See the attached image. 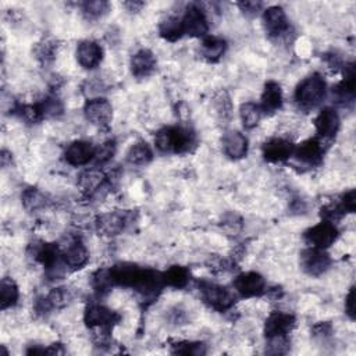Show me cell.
Returning <instances> with one entry per match:
<instances>
[{
  "instance_id": "cell-1",
  "label": "cell",
  "mask_w": 356,
  "mask_h": 356,
  "mask_svg": "<svg viewBox=\"0 0 356 356\" xmlns=\"http://www.w3.org/2000/svg\"><path fill=\"white\" fill-rule=\"evenodd\" d=\"M110 270L115 285L132 288L146 300L154 299L164 286L161 273L152 268L139 267L134 263H120Z\"/></svg>"
},
{
  "instance_id": "cell-2",
  "label": "cell",
  "mask_w": 356,
  "mask_h": 356,
  "mask_svg": "<svg viewBox=\"0 0 356 356\" xmlns=\"http://www.w3.org/2000/svg\"><path fill=\"white\" fill-rule=\"evenodd\" d=\"M154 143L163 153H186L196 146V135L186 127H165L156 134Z\"/></svg>"
},
{
  "instance_id": "cell-3",
  "label": "cell",
  "mask_w": 356,
  "mask_h": 356,
  "mask_svg": "<svg viewBox=\"0 0 356 356\" xmlns=\"http://www.w3.org/2000/svg\"><path fill=\"white\" fill-rule=\"evenodd\" d=\"M325 96V81L320 74H312L305 78L295 90V100L299 107L310 110L321 103Z\"/></svg>"
},
{
  "instance_id": "cell-4",
  "label": "cell",
  "mask_w": 356,
  "mask_h": 356,
  "mask_svg": "<svg viewBox=\"0 0 356 356\" xmlns=\"http://www.w3.org/2000/svg\"><path fill=\"white\" fill-rule=\"evenodd\" d=\"M199 291L203 302L217 312L228 310L235 303V295L222 285L209 281H200Z\"/></svg>"
},
{
  "instance_id": "cell-5",
  "label": "cell",
  "mask_w": 356,
  "mask_h": 356,
  "mask_svg": "<svg viewBox=\"0 0 356 356\" xmlns=\"http://www.w3.org/2000/svg\"><path fill=\"white\" fill-rule=\"evenodd\" d=\"M331 266V259L324 249L309 246L300 253V267L302 270L312 275L318 277L324 274Z\"/></svg>"
},
{
  "instance_id": "cell-6",
  "label": "cell",
  "mask_w": 356,
  "mask_h": 356,
  "mask_svg": "<svg viewBox=\"0 0 356 356\" xmlns=\"http://www.w3.org/2000/svg\"><path fill=\"white\" fill-rule=\"evenodd\" d=\"M83 114L90 124L99 128H107L113 118V107L107 99L93 97L86 100L83 106Z\"/></svg>"
},
{
  "instance_id": "cell-7",
  "label": "cell",
  "mask_w": 356,
  "mask_h": 356,
  "mask_svg": "<svg viewBox=\"0 0 356 356\" xmlns=\"http://www.w3.org/2000/svg\"><path fill=\"white\" fill-rule=\"evenodd\" d=\"M337 236H338L337 227L334 225V222H330L325 220L306 229L303 234V238L307 242V245L318 249H327L328 246H331L335 242Z\"/></svg>"
},
{
  "instance_id": "cell-8",
  "label": "cell",
  "mask_w": 356,
  "mask_h": 356,
  "mask_svg": "<svg viewBox=\"0 0 356 356\" xmlns=\"http://www.w3.org/2000/svg\"><path fill=\"white\" fill-rule=\"evenodd\" d=\"M85 324L90 328H113L114 324L120 321V314H117L114 310L106 307L100 303H90L85 309L83 314Z\"/></svg>"
},
{
  "instance_id": "cell-9",
  "label": "cell",
  "mask_w": 356,
  "mask_h": 356,
  "mask_svg": "<svg viewBox=\"0 0 356 356\" xmlns=\"http://www.w3.org/2000/svg\"><path fill=\"white\" fill-rule=\"evenodd\" d=\"M184 33L189 36H204L209 29L206 13L199 4H189L181 17Z\"/></svg>"
},
{
  "instance_id": "cell-10",
  "label": "cell",
  "mask_w": 356,
  "mask_h": 356,
  "mask_svg": "<svg viewBox=\"0 0 356 356\" xmlns=\"http://www.w3.org/2000/svg\"><path fill=\"white\" fill-rule=\"evenodd\" d=\"M235 291L243 298L260 296L266 292L264 277L256 271H248L239 274L234 281Z\"/></svg>"
},
{
  "instance_id": "cell-11",
  "label": "cell",
  "mask_w": 356,
  "mask_h": 356,
  "mask_svg": "<svg viewBox=\"0 0 356 356\" xmlns=\"http://www.w3.org/2000/svg\"><path fill=\"white\" fill-rule=\"evenodd\" d=\"M263 25L270 38H281L289 31V21L282 7L271 6L263 13Z\"/></svg>"
},
{
  "instance_id": "cell-12",
  "label": "cell",
  "mask_w": 356,
  "mask_h": 356,
  "mask_svg": "<svg viewBox=\"0 0 356 356\" xmlns=\"http://www.w3.org/2000/svg\"><path fill=\"white\" fill-rule=\"evenodd\" d=\"M128 221H129V216L127 213L111 211V213H104L97 216L95 225L100 235L114 236L121 234L125 229Z\"/></svg>"
},
{
  "instance_id": "cell-13",
  "label": "cell",
  "mask_w": 356,
  "mask_h": 356,
  "mask_svg": "<svg viewBox=\"0 0 356 356\" xmlns=\"http://www.w3.org/2000/svg\"><path fill=\"white\" fill-rule=\"evenodd\" d=\"M295 146L291 140L284 138H271L267 142H264L261 152L264 160L270 163H281L288 160L293 154Z\"/></svg>"
},
{
  "instance_id": "cell-14",
  "label": "cell",
  "mask_w": 356,
  "mask_h": 356,
  "mask_svg": "<svg viewBox=\"0 0 356 356\" xmlns=\"http://www.w3.org/2000/svg\"><path fill=\"white\" fill-rule=\"evenodd\" d=\"M96 147L88 140H74L64 150V159L74 167L85 165L95 157Z\"/></svg>"
},
{
  "instance_id": "cell-15",
  "label": "cell",
  "mask_w": 356,
  "mask_h": 356,
  "mask_svg": "<svg viewBox=\"0 0 356 356\" xmlns=\"http://www.w3.org/2000/svg\"><path fill=\"white\" fill-rule=\"evenodd\" d=\"M295 316L284 312H273L264 323V334L267 338L288 335L295 327Z\"/></svg>"
},
{
  "instance_id": "cell-16",
  "label": "cell",
  "mask_w": 356,
  "mask_h": 356,
  "mask_svg": "<svg viewBox=\"0 0 356 356\" xmlns=\"http://www.w3.org/2000/svg\"><path fill=\"white\" fill-rule=\"evenodd\" d=\"M29 254L36 261H39L47 271H54L58 266V257L61 256L57 245L54 243H44V242H35L29 246Z\"/></svg>"
},
{
  "instance_id": "cell-17",
  "label": "cell",
  "mask_w": 356,
  "mask_h": 356,
  "mask_svg": "<svg viewBox=\"0 0 356 356\" xmlns=\"http://www.w3.org/2000/svg\"><path fill=\"white\" fill-rule=\"evenodd\" d=\"M293 154L296 159L307 165H317L323 160L324 154V147L320 139L317 138H310L300 145H298L293 150Z\"/></svg>"
},
{
  "instance_id": "cell-18",
  "label": "cell",
  "mask_w": 356,
  "mask_h": 356,
  "mask_svg": "<svg viewBox=\"0 0 356 356\" xmlns=\"http://www.w3.org/2000/svg\"><path fill=\"white\" fill-rule=\"evenodd\" d=\"M314 127L320 138L328 139L335 136L339 129V117L332 107H324L314 118Z\"/></svg>"
},
{
  "instance_id": "cell-19",
  "label": "cell",
  "mask_w": 356,
  "mask_h": 356,
  "mask_svg": "<svg viewBox=\"0 0 356 356\" xmlns=\"http://www.w3.org/2000/svg\"><path fill=\"white\" fill-rule=\"evenodd\" d=\"M221 145L224 153L232 160H239L248 153V139L238 131L225 132L221 139Z\"/></svg>"
},
{
  "instance_id": "cell-20",
  "label": "cell",
  "mask_w": 356,
  "mask_h": 356,
  "mask_svg": "<svg viewBox=\"0 0 356 356\" xmlns=\"http://www.w3.org/2000/svg\"><path fill=\"white\" fill-rule=\"evenodd\" d=\"M78 185L81 188V191L86 195H95L97 192H100V189H106L110 188L107 175H104L100 170L97 168H90V170H85L79 178H78Z\"/></svg>"
},
{
  "instance_id": "cell-21",
  "label": "cell",
  "mask_w": 356,
  "mask_h": 356,
  "mask_svg": "<svg viewBox=\"0 0 356 356\" xmlns=\"http://www.w3.org/2000/svg\"><path fill=\"white\" fill-rule=\"evenodd\" d=\"M156 64L154 54L147 49L138 50L129 61L131 72L136 78H147L156 70Z\"/></svg>"
},
{
  "instance_id": "cell-22",
  "label": "cell",
  "mask_w": 356,
  "mask_h": 356,
  "mask_svg": "<svg viewBox=\"0 0 356 356\" xmlns=\"http://www.w3.org/2000/svg\"><path fill=\"white\" fill-rule=\"evenodd\" d=\"M102 57H103V50L96 42L93 40L79 42L76 47V60L83 68L92 70L97 67L102 61Z\"/></svg>"
},
{
  "instance_id": "cell-23",
  "label": "cell",
  "mask_w": 356,
  "mask_h": 356,
  "mask_svg": "<svg viewBox=\"0 0 356 356\" xmlns=\"http://www.w3.org/2000/svg\"><path fill=\"white\" fill-rule=\"evenodd\" d=\"M61 259L67 267L72 270H78L88 263L89 253L81 241L74 239L61 252Z\"/></svg>"
},
{
  "instance_id": "cell-24",
  "label": "cell",
  "mask_w": 356,
  "mask_h": 356,
  "mask_svg": "<svg viewBox=\"0 0 356 356\" xmlns=\"http://www.w3.org/2000/svg\"><path fill=\"white\" fill-rule=\"evenodd\" d=\"M281 104H282L281 86L274 81H268L264 85V89H263V93H261V102L259 104L261 111L273 114L281 107Z\"/></svg>"
},
{
  "instance_id": "cell-25",
  "label": "cell",
  "mask_w": 356,
  "mask_h": 356,
  "mask_svg": "<svg viewBox=\"0 0 356 356\" xmlns=\"http://www.w3.org/2000/svg\"><path fill=\"white\" fill-rule=\"evenodd\" d=\"M225 50H227V42L222 38H217V36L204 38L200 46L202 56L210 63L218 61L224 56Z\"/></svg>"
},
{
  "instance_id": "cell-26",
  "label": "cell",
  "mask_w": 356,
  "mask_h": 356,
  "mask_svg": "<svg viewBox=\"0 0 356 356\" xmlns=\"http://www.w3.org/2000/svg\"><path fill=\"white\" fill-rule=\"evenodd\" d=\"M58 44L57 40L53 38H43L40 42H38L33 47V54L36 60L43 65H50L57 54Z\"/></svg>"
},
{
  "instance_id": "cell-27",
  "label": "cell",
  "mask_w": 356,
  "mask_h": 356,
  "mask_svg": "<svg viewBox=\"0 0 356 356\" xmlns=\"http://www.w3.org/2000/svg\"><path fill=\"white\" fill-rule=\"evenodd\" d=\"M161 277H163L164 285L179 289L186 286L191 278V273L184 266H171L168 270L161 273Z\"/></svg>"
},
{
  "instance_id": "cell-28",
  "label": "cell",
  "mask_w": 356,
  "mask_h": 356,
  "mask_svg": "<svg viewBox=\"0 0 356 356\" xmlns=\"http://www.w3.org/2000/svg\"><path fill=\"white\" fill-rule=\"evenodd\" d=\"M152 157L153 152L150 146L143 140L134 143L127 152V161L134 165H145L152 160Z\"/></svg>"
},
{
  "instance_id": "cell-29",
  "label": "cell",
  "mask_w": 356,
  "mask_h": 356,
  "mask_svg": "<svg viewBox=\"0 0 356 356\" xmlns=\"http://www.w3.org/2000/svg\"><path fill=\"white\" fill-rule=\"evenodd\" d=\"M159 32H160L161 38H164L165 40H170V42H175L185 35L184 28H182V21L179 17L165 18L159 25Z\"/></svg>"
},
{
  "instance_id": "cell-30",
  "label": "cell",
  "mask_w": 356,
  "mask_h": 356,
  "mask_svg": "<svg viewBox=\"0 0 356 356\" xmlns=\"http://www.w3.org/2000/svg\"><path fill=\"white\" fill-rule=\"evenodd\" d=\"M261 115H263V111H261L260 106L256 103L248 102V103L241 104V107H239V117H241L242 125L248 129L254 128L260 122Z\"/></svg>"
},
{
  "instance_id": "cell-31",
  "label": "cell",
  "mask_w": 356,
  "mask_h": 356,
  "mask_svg": "<svg viewBox=\"0 0 356 356\" xmlns=\"http://www.w3.org/2000/svg\"><path fill=\"white\" fill-rule=\"evenodd\" d=\"M19 296V291L14 280L11 278H3L0 282V306L1 309L11 307L17 303Z\"/></svg>"
},
{
  "instance_id": "cell-32",
  "label": "cell",
  "mask_w": 356,
  "mask_h": 356,
  "mask_svg": "<svg viewBox=\"0 0 356 356\" xmlns=\"http://www.w3.org/2000/svg\"><path fill=\"white\" fill-rule=\"evenodd\" d=\"M110 8V4L103 0H95V1H85L81 6V11L85 19L88 21H96L102 18L104 14H107Z\"/></svg>"
},
{
  "instance_id": "cell-33",
  "label": "cell",
  "mask_w": 356,
  "mask_h": 356,
  "mask_svg": "<svg viewBox=\"0 0 356 356\" xmlns=\"http://www.w3.org/2000/svg\"><path fill=\"white\" fill-rule=\"evenodd\" d=\"M92 285L97 293H100V295L107 293L113 286H115L113 275H111V270L110 268L97 270L92 277Z\"/></svg>"
},
{
  "instance_id": "cell-34",
  "label": "cell",
  "mask_w": 356,
  "mask_h": 356,
  "mask_svg": "<svg viewBox=\"0 0 356 356\" xmlns=\"http://www.w3.org/2000/svg\"><path fill=\"white\" fill-rule=\"evenodd\" d=\"M213 106H214V110L221 121H228L231 118L232 103L225 90H220L216 93V96L213 99Z\"/></svg>"
},
{
  "instance_id": "cell-35",
  "label": "cell",
  "mask_w": 356,
  "mask_h": 356,
  "mask_svg": "<svg viewBox=\"0 0 356 356\" xmlns=\"http://www.w3.org/2000/svg\"><path fill=\"white\" fill-rule=\"evenodd\" d=\"M22 203L26 210L35 211L46 206V196L36 188H28L22 193Z\"/></svg>"
},
{
  "instance_id": "cell-36",
  "label": "cell",
  "mask_w": 356,
  "mask_h": 356,
  "mask_svg": "<svg viewBox=\"0 0 356 356\" xmlns=\"http://www.w3.org/2000/svg\"><path fill=\"white\" fill-rule=\"evenodd\" d=\"M43 117H58L63 114V103L56 95H47L42 102H39Z\"/></svg>"
},
{
  "instance_id": "cell-37",
  "label": "cell",
  "mask_w": 356,
  "mask_h": 356,
  "mask_svg": "<svg viewBox=\"0 0 356 356\" xmlns=\"http://www.w3.org/2000/svg\"><path fill=\"white\" fill-rule=\"evenodd\" d=\"M172 353L178 355H204L206 353V346L202 342H191V341H181L172 345L171 348Z\"/></svg>"
},
{
  "instance_id": "cell-38",
  "label": "cell",
  "mask_w": 356,
  "mask_h": 356,
  "mask_svg": "<svg viewBox=\"0 0 356 356\" xmlns=\"http://www.w3.org/2000/svg\"><path fill=\"white\" fill-rule=\"evenodd\" d=\"M46 298H47L50 307L57 309V307L65 306L71 300L72 295L68 288H54L50 291V293Z\"/></svg>"
},
{
  "instance_id": "cell-39",
  "label": "cell",
  "mask_w": 356,
  "mask_h": 356,
  "mask_svg": "<svg viewBox=\"0 0 356 356\" xmlns=\"http://www.w3.org/2000/svg\"><path fill=\"white\" fill-rule=\"evenodd\" d=\"M115 153V143L114 140H106L103 142L100 146L96 147L95 150V157H93V161L97 164V165H102V164H106L108 160H111L113 154Z\"/></svg>"
},
{
  "instance_id": "cell-40",
  "label": "cell",
  "mask_w": 356,
  "mask_h": 356,
  "mask_svg": "<svg viewBox=\"0 0 356 356\" xmlns=\"http://www.w3.org/2000/svg\"><path fill=\"white\" fill-rule=\"evenodd\" d=\"M268 343L266 346V352L271 355H282L286 353L289 348V342L286 339V335H278V337H270L267 338Z\"/></svg>"
},
{
  "instance_id": "cell-41",
  "label": "cell",
  "mask_w": 356,
  "mask_h": 356,
  "mask_svg": "<svg viewBox=\"0 0 356 356\" xmlns=\"http://www.w3.org/2000/svg\"><path fill=\"white\" fill-rule=\"evenodd\" d=\"M337 206L339 207V210L346 214V213H353L356 209V192L355 189H350L348 192H345L341 199L337 202Z\"/></svg>"
},
{
  "instance_id": "cell-42",
  "label": "cell",
  "mask_w": 356,
  "mask_h": 356,
  "mask_svg": "<svg viewBox=\"0 0 356 356\" xmlns=\"http://www.w3.org/2000/svg\"><path fill=\"white\" fill-rule=\"evenodd\" d=\"M238 7L246 15H256L261 10L263 3H260V1H241V3H238Z\"/></svg>"
},
{
  "instance_id": "cell-43",
  "label": "cell",
  "mask_w": 356,
  "mask_h": 356,
  "mask_svg": "<svg viewBox=\"0 0 356 356\" xmlns=\"http://www.w3.org/2000/svg\"><path fill=\"white\" fill-rule=\"evenodd\" d=\"M345 313L349 316V318H355V289L350 288L345 298Z\"/></svg>"
},
{
  "instance_id": "cell-44",
  "label": "cell",
  "mask_w": 356,
  "mask_h": 356,
  "mask_svg": "<svg viewBox=\"0 0 356 356\" xmlns=\"http://www.w3.org/2000/svg\"><path fill=\"white\" fill-rule=\"evenodd\" d=\"M314 335H318V337H327L331 334V325L328 323H320L314 327Z\"/></svg>"
},
{
  "instance_id": "cell-45",
  "label": "cell",
  "mask_w": 356,
  "mask_h": 356,
  "mask_svg": "<svg viewBox=\"0 0 356 356\" xmlns=\"http://www.w3.org/2000/svg\"><path fill=\"white\" fill-rule=\"evenodd\" d=\"M143 6V3H136V1H128V3H125V7H128L129 8V11H138L140 7Z\"/></svg>"
}]
</instances>
